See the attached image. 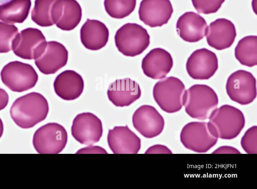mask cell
<instances>
[{"mask_svg": "<svg viewBox=\"0 0 257 189\" xmlns=\"http://www.w3.org/2000/svg\"><path fill=\"white\" fill-rule=\"evenodd\" d=\"M132 122L135 128L147 138L160 135L165 125L163 116L154 107L149 105L139 107L133 114Z\"/></svg>", "mask_w": 257, "mask_h": 189, "instance_id": "4fadbf2b", "label": "cell"}, {"mask_svg": "<svg viewBox=\"0 0 257 189\" xmlns=\"http://www.w3.org/2000/svg\"><path fill=\"white\" fill-rule=\"evenodd\" d=\"M31 0H9L0 5V20L14 24L22 23L29 16Z\"/></svg>", "mask_w": 257, "mask_h": 189, "instance_id": "cb8c5ba5", "label": "cell"}, {"mask_svg": "<svg viewBox=\"0 0 257 189\" xmlns=\"http://www.w3.org/2000/svg\"><path fill=\"white\" fill-rule=\"evenodd\" d=\"M173 66L171 55L160 48L151 50L143 59L142 68L144 74L153 79L165 78Z\"/></svg>", "mask_w": 257, "mask_h": 189, "instance_id": "e0dca14e", "label": "cell"}, {"mask_svg": "<svg viewBox=\"0 0 257 189\" xmlns=\"http://www.w3.org/2000/svg\"><path fill=\"white\" fill-rule=\"evenodd\" d=\"M185 86L179 78L170 76L164 78L154 86L153 97L161 109L168 113L180 111L183 106Z\"/></svg>", "mask_w": 257, "mask_h": 189, "instance_id": "5b68a950", "label": "cell"}, {"mask_svg": "<svg viewBox=\"0 0 257 189\" xmlns=\"http://www.w3.org/2000/svg\"><path fill=\"white\" fill-rule=\"evenodd\" d=\"M80 37L82 45L86 49L96 51L106 45L109 31L100 21L87 19L80 29Z\"/></svg>", "mask_w": 257, "mask_h": 189, "instance_id": "603a6c76", "label": "cell"}, {"mask_svg": "<svg viewBox=\"0 0 257 189\" xmlns=\"http://www.w3.org/2000/svg\"><path fill=\"white\" fill-rule=\"evenodd\" d=\"M68 58V52L65 47L58 42L52 41L47 42L44 51L35 60V63L43 74H53L66 65Z\"/></svg>", "mask_w": 257, "mask_h": 189, "instance_id": "9a60e30c", "label": "cell"}, {"mask_svg": "<svg viewBox=\"0 0 257 189\" xmlns=\"http://www.w3.org/2000/svg\"><path fill=\"white\" fill-rule=\"evenodd\" d=\"M256 84V79L250 72L239 70L228 77L225 88L231 100L245 105L251 103L255 99Z\"/></svg>", "mask_w": 257, "mask_h": 189, "instance_id": "ba28073f", "label": "cell"}, {"mask_svg": "<svg viewBox=\"0 0 257 189\" xmlns=\"http://www.w3.org/2000/svg\"><path fill=\"white\" fill-rule=\"evenodd\" d=\"M2 82L13 92H22L35 86L38 75L31 65L18 61L6 64L1 72Z\"/></svg>", "mask_w": 257, "mask_h": 189, "instance_id": "8992f818", "label": "cell"}, {"mask_svg": "<svg viewBox=\"0 0 257 189\" xmlns=\"http://www.w3.org/2000/svg\"><path fill=\"white\" fill-rule=\"evenodd\" d=\"M192 5L199 13L210 14L216 13L225 0H191Z\"/></svg>", "mask_w": 257, "mask_h": 189, "instance_id": "f546056e", "label": "cell"}, {"mask_svg": "<svg viewBox=\"0 0 257 189\" xmlns=\"http://www.w3.org/2000/svg\"><path fill=\"white\" fill-rule=\"evenodd\" d=\"M9 100V95L3 89L0 88V111L7 106Z\"/></svg>", "mask_w": 257, "mask_h": 189, "instance_id": "836d02e7", "label": "cell"}, {"mask_svg": "<svg viewBox=\"0 0 257 189\" xmlns=\"http://www.w3.org/2000/svg\"><path fill=\"white\" fill-rule=\"evenodd\" d=\"M218 104L216 92L204 84L192 85L185 91L183 97V106L186 113L191 118L198 120L208 119Z\"/></svg>", "mask_w": 257, "mask_h": 189, "instance_id": "3957f363", "label": "cell"}, {"mask_svg": "<svg viewBox=\"0 0 257 189\" xmlns=\"http://www.w3.org/2000/svg\"><path fill=\"white\" fill-rule=\"evenodd\" d=\"M100 119L90 112H83L76 116L71 126V134L82 144L92 145L98 142L102 135Z\"/></svg>", "mask_w": 257, "mask_h": 189, "instance_id": "8fae6325", "label": "cell"}, {"mask_svg": "<svg viewBox=\"0 0 257 189\" xmlns=\"http://www.w3.org/2000/svg\"><path fill=\"white\" fill-rule=\"evenodd\" d=\"M207 27L205 20L202 16L193 12H187L178 18L176 31L183 40L195 43L205 37Z\"/></svg>", "mask_w": 257, "mask_h": 189, "instance_id": "44dd1931", "label": "cell"}, {"mask_svg": "<svg viewBox=\"0 0 257 189\" xmlns=\"http://www.w3.org/2000/svg\"><path fill=\"white\" fill-rule=\"evenodd\" d=\"M107 140L109 147L114 154H136L141 148L140 138L127 125L109 129Z\"/></svg>", "mask_w": 257, "mask_h": 189, "instance_id": "ac0fdd59", "label": "cell"}, {"mask_svg": "<svg viewBox=\"0 0 257 189\" xmlns=\"http://www.w3.org/2000/svg\"><path fill=\"white\" fill-rule=\"evenodd\" d=\"M9 0H0V4H2L3 3H6L8 1H9Z\"/></svg>", "mask_w": 257, "mask_h": 189, "instance_id": "d590c367", "label": "cell"}, {"mask_svg": "<svg viewBox=\"0 0 257 189\" xmlns=\"http://www.w3.org/2000/svg\"><path fill=\"white\" fill-rule=\"evenodd\" d=\"M54 89L61 99L74 100L78 98L84 89V81L82 76L71 70H67L60 73L55 78Z\"/></svg>", "mask_w": 257, "mask_h": 189, "instance_id": "7402d4cb", "label": "cell"}, {"mask_svg": "<svg viewBox=\"0 0 257 189\" xmlns=\"http://www.w3.org/2000/svg\"><path fill=\"white\" fill-rule=\"evenodd\" d=\"M76 153H108L102 147L89 145L88 146L80 149Z\"/></svg>", "mask_w": 257, "mask_h": 189, "instance_id": "4dcf8cb0", "label": "cell"}, {"mask_svg": "<svg viewBox=\"0 0 257 189\" xmlns=\"http://www.w3.org/2000/svg\"><path fill=\"white\" fill-rule=\"evenodd\" d=\"M49 112L47 99L41 94L31 92L16 99L10 111L15 124L23 129L31 128L46 119Z\"/></svg>", "mask_w": 257, "mask_h": 189, "instance_id": "6da1fadb", "label": "cell"}, {"mask_svg": "<svg viewBox=\"0 0 257 189\" xmlns=\"http://www.w3.org/2000/svg\"><path fill=\"white\" fill-rule=\"evenodd\" d=\"M180 141L187 149L197 153H205L213 147L218 138L209 132L205 122H191L180 133Z\"/></svg>", "mask_w": 257, "mask_h": 189, "instance_id": "9c48e42d", "label": "cell"}, {"mask_svg": "<svg viewBox=\"0 0 257 189\" xmlns=\"http://www.w3.org/2000/svg\"><path fill=\"white\" fill-rule=\"evenodd\" d=\"M150 37L147 30L136 23H126L116 32L115 44L119 52L127 57L142 54L149 46Z\"/></svg>", "mask_w": 257, "mask_h": 189, "instance_id": "277c9868", "label": "cell"}, {"mask_svg": "<svg viewBox=\"0 0 257 189\" xmlns=\"http://www.w3.org/2000/svg\"><path fill=\"white\" fill-rule=\"evenodd\" d=\"M207 44L217 50L229 48L234 43L236 31L234 24L225 18H219L211 22L206 32Z\"/></svg>", "mask_w": 257, "mask_h": 189, "instance_id": "2e32d148", "label": "cell"}, {"mask_svg": "<svg viewBox=\"0 0 257 189\" xmlns=\"http://www.w3.org/2000/svg\"><path fill=\"white\" fill-rule=\"evenodd\" d=\"M58 0H35L31 13V19L37 25L47 27L54 25L53 8Z\"/></svg>", "mask_w": 257, "mask_h": 189, "instance_id": "484cf974", "label": "cell"}, {"mask_svg": "<svg viewBox=\"0 0 257 189\" xmlns=\"http://www.w3.org/2000/svg\"><path fill=\"white\" fill-rule=\"evenodd\" d=\"M107 95L115 106H128L140 98L141 90L137 82L126 78L117 79L110 84Z\"/></svg>", "mask_w": 257, "mask_h": 189, "instance_id": "ffe728a7", "label": "cell"}, {"mask_svg": "<svg viewBox=\"0 0 257 189\" xmlns=\"http://www.w3.org/2000/svg\"><path fill=\"white\" fill-rule=\"evenodd\" d=\"M218 68V59L212 51L201 48L194 51L187 59L186 68L190 77L195 80H208Z\"/></svg>", "mask_w": 257, "mask_h": 189, "instance_id": "7c38bea8", "label": "cell"}, {"mask_svg": "<svg viewBox=\"0 0 257 189\" xmlns=\"http://www.w3.org/2000/svg\"><path fill=\"white\" fill-rule=\"evenodd\" d=\"M18 33V28L13 24L0 22V53L12 50L13 42Z\"/></svg>", "mask_w": 257, "mask_h": 189, "instance_id": "83f0119b", "label": "cell"}, {"mask_svg": "<svg viewBox=\"0 0 257 189\" xmlns=\"http://www.w3.org/2000/svg\"><path fill=\"white\" fill-rule=\"evenodd\" d=\"M82 9L76 0H58L55 4L53 20L57 27L63 31H71L80 23Z\"/></svg>", "mask_w": 257, "mask_h": 189, "instance_id": "d6986e66", "label": "cell"}, {"mask_svg": "<svg viewBox=\"0 0 257 189\" xmlns=\"http://www.w3.org/2000/svg\"><path fill=\"white\" fill-rule=\"evenodd\" d=\"M137 0H104V9L111 18L121 19L128 16L135 10Z\"/></svg>", "mask_w": 257, "mask_h": 189, "instance_id": "4316f807", "label": "cell"}, {"mask_svg": "<svg viewBox=\"0 0 257 189\" xmlns=\"http://www.w3.org/2000/svg\"><path fill=\"white\" fill-rule=\"evenodd\" d=\"M173 13L170 0H142L140 5V20L151 28L168 23Z\"/></svg>", "mask_w": 257, "mask_h": 189, "instance_id": "5bb4252c", "label": "cell"}, {"mask_svg": "<svg viewBox=\"0 0 257 189\" xmlns=\"http://www.w3.org/2000/svg\"><path fill=\"white\" fill-rule=\"evenodd\" d=\"M241 146L244 151L249 154L257 153V126L248 128L241 139Z\"/></svg>", "mask_w": 257, "mask_h": 189, "instance_id": "f1b7e54d", "label": "cell"}, {"mask_svg": "<svg viewBox=\"0 0 257 189\" xmlns=\"http://www.w3.org/2000/svg\"><path fill=\"white\" fill-rule=\"evenodd\" d=\"M207 123L209 132L217 138L232 139L244 128L245 119L242 112L230 105H223L211 113Z\"/></svg>", "mask_w": 257, "mask_h": 189, "instance_id": "7a4b0ae2", "label": "cell"}, {"mask_svg": "<svg viewBox=\"0 0 257 189\" xmlns=\"http://www.w3.org/2000/svg\"><path fill=\"white\" fill-rule=\"evenodd\" d=\"M234 55L242 65L249 67L257 65V37L248 36L241 39L235 50Z\"/></svg>", "mask_w": 257, "mask_h": 189, "instance_id": "d4e9b609", "label": "cell"}, {"mask_svg": "<svg viewBox=\"0 0 257 189\" xmlns=\"http://www.w3.org/2000/svg\"><path fill=\"white\" fill-rule=\"evenodd\" d=\"M47 45L42 31L37 28H28L18 33L12 47L14 53L26 60H35L44 51Z\"/></svg>", "mask_w": 257, "mask_h": 189, "instance_id": "30bf717a", "label": "cell"}, {"mask_svg": "<svg viewBox=\"0 0 257 189\" xmlns=\"http://www.w3.org/2000/svg\"><path fill=\"white\" fill-rule=\"evenodd\" d=\"M4 132V124L2 120L0 118V138L2 136Z\"/></svg>", "mask_w": 257, "mask_h": 189, "instance_id": "e575fe53", "label": "cell"}, {"mask_svg": "<svg viewBox=\"0 0 257 189\" xmlns=\"http://www.w3.org/2000/svg\"><path fill=\"white\" fill-rule=\"evenodd\" d=\"M145 153H172L171 150L167 146L156 144L150 147L145 152Z\"/></svg>", "mask_w": 257, "mask_h": 189, "instance_id": "1f68e13d", "label": "cell"}, {"mask_svg": "<svg viewBox=\"0 0 257 189\" xmlns=\"http://www.w3.org/2000/svg\"><path fill=\"white\" fill-rule=\"evenodd\" d=\"M67 132L61 125L51 122L39 128L34 133L33 145L38 153L57 154L65 147Z\"/></svg>", "mask_w": 257, "mask_h": 189, "instance_id": "52a82bcc", "label": "cell"}, {"mask_svg": "<svg viewBox=\"0 0 257 189\" xmlns=\"http://www.w3.org/2000/svg\"><path fill=\"white\" fill-rule=\"evenodd\" d=\"M212 153H240L235 148L229 146H222L215 149Z\"/></svg>", "mask_w": 257, "mask_h": 189, "instance_id": "d6a6232c", "label": "cell"}]
</instances>
